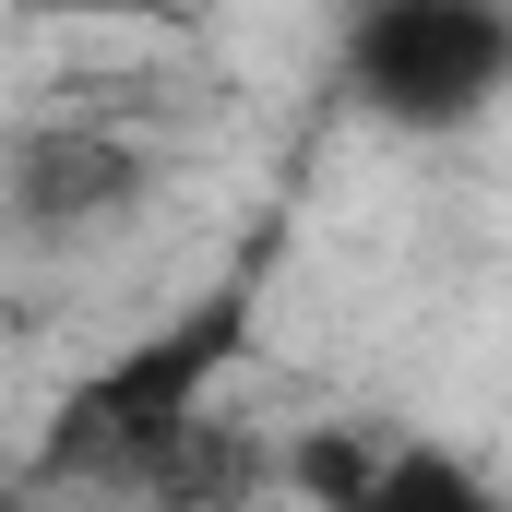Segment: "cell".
Segmentation results:
<instances>
[{
	"mask_svg": "<svg viewBox=\"0 0 512 512\" xmlns=\"http://www.w3.org/2000/svg\"><path fill=\"white\" fill-rule=\"evenodd\" d=\"M155 191V155L120 120H24L0 143V215L24 239H96Z\"/></svg>",
	"mask_w": 512,
	"mask_h": 512,
	"instance_id": "3",
	"label": "cell"
},
{
	"mask_svg": "<svg viewBox=\"0 0 512 512\" xmlns=\"http://www.w3.org/2000/svg\"><path fill=\"white\" fill-rule=\"evenodd\" d=\"M346 96L382 131H465L512 96V0H358Z\"/></svg>",
	"mask_w": 512,
	"mask_h": 512,
	"instance_id": "2",
	"label": "cell"
},
{
	"mask_svg": "<svg viewBox=\"0 0 512 512\" xmlns=\"http://www.w3.org/2000/svg\"><path fill=\"white\" fill-rule=\"evenodd\" d=\"M251 334V286H215L203 310L155 322L143 346L96 358L84 382L60 393L48 429V477H96V489H191V441L215 429V382Z\"/></svg>",
	"mask_w": 512,
	"mask_h": 512,
	"instance_id": "1",
	"label": "cell"
},
{
	"mask_svg": "<svg viewBox=\"0 0 512 512\" xmlns=\"http://www.w3.org/2000/svg\"><path fill=\"white\" fill-rule=\"evenodd\" d=\"M12 12H48V24H179L191 0H12Z\"/></svg>",
	"mask_w": 512,
	"mask_h": 512,
	"instance_id": "4",
	"label": "cell"
}]
</instances>
